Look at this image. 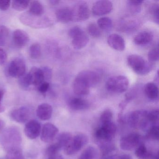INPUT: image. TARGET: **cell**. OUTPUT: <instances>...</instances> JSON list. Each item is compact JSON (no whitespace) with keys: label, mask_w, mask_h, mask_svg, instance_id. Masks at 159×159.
<instances>
[{"label":"cell","mask_w":159,"mask_h":159,"mask_svg":"<svg viewBox=\"0 0 159 159\" xmlns=\"http://www.w3.org/2000/svg\"><path fill=\"white\" fill-rule=\"evenodd\" d=\"M153 36L148 31H142L135 37L134 42L137 45H144L148 44L152 40Z\"/></svg>","instance_id":"24"},{"label":"cell","mask_w":159,"mask_h":159,"mask_svg":"<svg viewBox=\"0 0 159 159\" xmlns=\"http://www.w3.org/2000/svg\"><path fill=\"white\" fill-rule=\"evenodd\" d=\"M52 112V106L47 103L41 104L36 110L37 116L42 120H47L51 119Z\"/></svg>","instance_id":"21"},{"label":"cell","mask_w":159,"mask_h":159,"mask_svg":"<svg viewBox=\"0 0 159 159\" xmlns=\"http://www.w3.org/2000/svg\"><path fill=\"white\" fill-rule=\"evenodd\" d=\"M69 37L72 39L73 47L77 50H80L86 46L89 39L87 34L78 26L71 28L68 32Z\"/></svg>","instance_id":"6"},{"label":"cell","mask_w":159,"mask_h":159,"mask_svg":"<svg viewBox=\"0 0 159 159\" xmlns=\"http://www.w3.org/2000/svg\"><path fill=\"white\" fill-rule=\"evenodd\" d=\"M50 2H51V4H52V5H56L58 4L60 2H59V1H54V0H53V1H51Z\"/></svg>","instance_id":"52"},{"label":"cell","mask_w":159,"mask_h":159,"mask_svg":"<svg viewBox=\"0 0 159 159\" xmlns=\"http://www.w3.org/2000/svg\"><path fill=\"white\" fill-rule=\"evenodd\" d=\"M112 118L113 113L112 111L110 109L106 110L102 112L100 116V121L101 124L112 121Z\"/></svg>","instance_id":"38"},{"label":"cell","mask_w":159,"mask_h":159,"mask_svg":"<svg viewBox=\"0 0 159 159\" xmlns=\"http://www.w3.org/2000/svg\"><path fill=\"white\" fill-rule=\"evenodd\" d=\"M127 62L128 66L132 70L139 75H147L153 68L152 63L147 62L142 57L138 55L129 56Z\"/></svg>","instance_id":"3"},{"label":"cell","mask_w":159,"mask_h":159,"mask_svg":"<svg viewBox=\"0 0 159 159\" xmlns=\"http://www.w3.org/2000/svg\"><path fill=\"white\" fill-rule=\"evenodd\" d=\"M106 159H117V156H109Z\"/></svg>","instance_id":"53"},{"label":"cell","mask_w":159,"mask_h":159,"mask_svg":"<svg viewBox=\"0 0 159 159\" xmlns=\"http://www.w3.org/2000/svg\"><path fill=\"white\" fill-rule=\"evenodd\" d=\"M29 1H20V0H14L12 2V8L16 11H25L29 6Z\"/></svg>","instance_id":"33"},{"label":"cell","mask_w":159,"mask_h":159,"mask_svg":"<svg viewBox=\"0 0 159 159\" xmlns=\"http://www.w3.org/2000/svg\"><path fill=\"white\" fill-rule=\"evenodd\" d=\"M117 159H132V157L128 154H122L120 156H117Z\"/></svg>","instance_id":"50"},{"label":"cell","mask_w":159,"mask_h":159,"mask_svg":"<svg viewBox=\"0 0 159 159\" xmlns=\"http://www.w3.org/2000/svg\"><path fill=\"white\" fill-rule=\"evenodd\" d=\"M57 19L62 23H67L72 21L71 9L63 7L58 9L56 12Z\"/></svg>","instance_id":"23"},{"label":"cell","mask_w":159,"mask_h":159,"mask_svg":"<svg viewBox=\"0 0 159 159\" xmlns=\"http://www.w3.org/2000/svg\"><path fill=\"white\" fill-rule=\"evenodd\" d=\"M31 85L38 88L44 80V76L41 69L33 67L29 72Z\"/></svg>","instance_id":"19"},{"label":"cell","mask_w":159,"mask_h":159,"mask_svg":"<svg viewBox=\"0 0 159 159\" xmlns=\"http://www.w3.org/2000/svg\"><path fill=\"white\" fill-rule=\"evenodd\" d=\"M77 77L83 80L90 88L96 86L99 83L100 80V76L98 73L92 70L81 71Z\"/></svg>","instance_id":"14"},{"label":"cell","mask_w":159,"mask_h":159,"mask_svg":"<svg viewBox=\"0 0 159 159\" xmlns=\"http://www.w3.org/2000/svg\"><path fill=\"white\" fill-rule=\"evenodd\" d=\"M11 1L9 0H0V10L6 11L11 6Z\"/></svg>","instance_id":"46"},{"label":"cell","mask_w":159,"mask_h":159,"mask_svg":"<svg viewBox=\"0 0 159 159\" xmlns=\"http://www.w3.org/2000/svg\"><path fill=\"white\" fill-rule=\"evenodd\" d=\"M29 10L28 12L33 15H43L44 13V7L39 1H31L29 4Z\"/></svg>","instance_id":"26"},{"label":"cell","mask_w":159,"mask_h":159,"mask_svg":"<svg viewBox=\"0 0 159 159\" xmlns=\"http://www.w3.org/2000/svg\"><path fill=\"white\" fill-rule=\"evenodd\" d=\"M61 148L60 146L57 143L52 144L48 147L46 150V156L53 155V154L59 153V152L61 150Z\"/></svg>","instance_id":"42"},{"label":"cell","mask_w":159,"mask_h":159,"mask_svg":"<svg viewBox=\"0 0 159 159\" xmlns=\"http://www.w3.org/2000/svg\"><path fill=\"white\" fill-rule=\"evenodd\" d=\"M128 7L131 11L134 13L139 12L141 10V5L143 1H128Z\"/></svg>","instance_id":"40"},{"label":"cell","mask_w":159,"mask_h":159,"mask_svg":"<svg viewBox=\"0 0 159 159\" xmlns=\"http://www.w3.org/2000/svg\"><path fill=\"white\" fill-rule=\"evenodd\" d=\"M9 34L8 29L5 26L0 25V46H3L5 44Z\"/></svg>","instance_id":"39"},{"label":"cell","mask_w":159,"mask_h":159,"mask_svg":"<svg viewBox=\"0 0 159 159\" xmlns=\"http://www.w3.org/2000/svg\"><path fill=\"white\" fill-rule=\"evenodd\" d=\"M98 26L100 29L108 30L111 29L113 26L112 20L107 17H101L97 21Z\"/></svg>","instance_id":"30"},{"label":"cell","mask_w":159,"mask_h":159,"mask_svg":"<svg viewBox=\"0 0 159 159\" xmlns=\"http://www.w3.org/2000/svg\"><path fill=\"white\" fill-rule=\"evenodd\" d=\"M148 111L136 110L132 111L127 117V122L132 128L144 129L149 124L147 119Z\"/></svg>","instance_id":"7"},{"label":"cell","mask_w":159,"mask_h":159,"mask_svg":"<svg viewBox=\"0 0 159 159\" xmlns=\"http://www.w3.org/2000/svg\"><path fill=\"white\" fill-rule=\"evenodd\" d=\"M6 159H25L21 148L16 149L7 152Z\"/></svg>","instance_id":"34"},{"label":"cell","mask_w":159,"mask_h":159,"mask_svg":"<svg viewBox=\"0 0 159 159\" xmlns=\"http://www.w3.org/2000/svg\"><path fill=\"white\" fill-rule=\"evenodd\" d=\"M151 15L155 21V23H159V6L157 4L152 5L150 9Z\"/></svg>","instance_id":"43"},{"label":"cell","mask_w":159,"mask_h":159,"mask_svg":"<svg viewBox=\"0 0 159 159\" xmlns=\"http://www.w3.org/2000/svg\"><path fill=\"white\" fill-rule=\"evenodd\" d=\"M13 40L17 47L22 48L28 43L30 37L25 31L22 30H16L13 34Z\"/></svg>","instance_id":"18"},{"label":"cell","mask_w":159,"mask_h":159,"mask_svg":"<svg viewBox=\"0 0 159 159\" xmlns=\"http://www.w3.org/2000/svg\"><path fill=\"white\" fill-rule=\"evenodd\" d=\"M97 154V152L95 148L89 146L82 152L79 159H96Z\"/></svg>","instance_id":"29"},{"label":"cell","mask_w":159,"mask_h":159,"mask_svg":"<svg viewBox=\"0 0 159 159\" xmlns=\"http://www.w3.org/2000/svg\"><path fill=\"white\" fill-rule=\"evenodd\" d=\"M22 137L18 127L10 126L3 130L0 135V143L6 152L21 148Z\"/></svg>","instance_id":"1"},{"label":"cell","mask_w":159,"mask_h":159,"mask_svg":"<svg viewBox=\"0 0 159 159\" xmlns=\"http://www.w3.org/2000/svg\"><path fill=\"white\" fill-rule=\"evenodd\" d=\"M113 9V5L109 1H98L93 5L92 11L94 15L97 16L105 15L110 13Z\"/></svg>","instance_id":"15"},{"label":"cell","mask_w":159,"mask_h":159,"mask_svg":"<svg viewBox=\"0 0 159 159\" xmlns=\"http://www.w3.org/2000/svg\"><path fill=\"white\" fill-rule=\"evenodd\" d=\"M58 133V128L54 125L46 123L41 129V139L45 143H50L55 139Z\"/></svg>","instance_id":"12"},{"label":"cell","mask_w":159,"mask_h":159,"mask_svg":"<svg viewBox=\"0 0 159 159\" xmlns=\"http://www.w3.org/2000/svg\"><path fill=\"white\" fill-rule=\"evenodd\" d=\"M29 55L30 57L33 59H37L41 55V48L38 43L32 44L30 47Z\"/></svg>","instance_id":"32"},{"label":"cell","mask_w":159,"mask_h":159,"mask_svg":"<svg viewBox=\"0 0 159 159\" xmlns=\"http://www.w3.org/2000/svg\"><path fill=\"white\" fill-rule=\"evenodd\" d=\"M26 70L25 62L21 57H16L12 60L7 68V72L9 76L18 79L25 74Z\"/></svg>","instance_id":"9"},{"label":"cell","mask_w":159,"mask_h":159,"mask_svg":"<svg viewBox=\"0 0 159 159\" xmlns=\"http://www.w3.org/2000/svg\"><path fill=\"white\" fill-rule=\"evenodd\" d=\"M46 156L47 157L46 159H64L63 156L59 153Z\"/></svg>","instance_id":"49"},{"label":"cell","mask_w":159,"mask_h":159,"mask_svg":"<svg viewBox=\"0 0 159 159\" xmlns=\"http://www.w3.org/2000/svg\"><path fill=\"white\" fill-rule=\"evenodd\" d=\"M19 20L25 25L36 29L46 28L53 24L52 20L48 16L33 15L28 12L22 14Z\"/></svg>","instance_id":"2"},{"label":"cell","mask_w":159,"mask_h":159,"mask_svg":"<svg viewBox=\"0 0 159 159\" xmlns=\"http://www.w3.org/2000/svg\"><path fill=\"white\" fill-rule=\"evenodd\" d=\"M159 49L158 47L152 48L148 54L149 62L153 63L159 60Z\"/></svg>","instance_id":"41"},{"label":"cell","mask_w":159,"mask_h":159,"mask_svg":"<svg viewBox=\"0 0 159 159\" xmlns=\"http://www.w3.org/2000/svg\"><path fill=\"white\" fill-rule=\"evenodd\" d=\"M140 136L138 133H132L121 138L120 145L124 150L130 151L138 146L140 143Z\"/></svg>","instance_id":"11"},{"label":"cell","mask_w":159,"mask_h":159,"mask_svg":"<svg viewBox=\"0 0 159 159\" xmlns=\"http://www.w3.org/2000/svg\"><path fill=\"white\" fill-rule=\"evenodd\" d=\"M71 10L72 21L74 22H83L90 17V9L85 2L77 3Z\"/></svg>","instance_id":"10"},{"label":"cell","mask_w":159,"mask_h":159,"mask_svg":"<svg viewBox=\"0 0 159 159\" xmlns=\"http://www.w3.org/2000/svg\"><path fill=\"white\" fill-rule=\"evenodd\" d=\"M0 159H3V158H0Z\"/></svg>","instance_id":"55"},{"label":"cell","mask_w":159,"mask_h":159,"mask_svg":"<svg viewBox=\"0 0 159 159\" xmlns=\"http://www.w3.org/2000/svg\"><path fill=\"white\" fill-rule=\"evenodd\" d=\"M41 69L43 72L44 80L47 82L50 83L52 76V69L49 67L47 66L43 67Z\"/></svg>","instance_id":"44"},{"label":"cell","mask_w":159,"mask_h":159,"mask_svg":"<svg viewBox=\"0 0 159 159\" xmlns=\"http://www.w3.org/2000/svg\"><path fill=\"white\" fill-rule=\"evenodd\" d=\"M152 159H158V154H157V155H155V156H154V157L152 158Z\"/></svg>","instance_id":"54"},{"label":"cell","mask_w":159,"mask_h":159,"mask_svg":"<svg viewBox=\"0 0 159 159\" xmlns=\"http://www.w3.org/2000/svg\"><path fill=\"white\" fill-rule=\"evenodd\" d=\"M41 126L40 124L36 120H31L26 124L25 133L28 138L31 139L37 138L40 134Z\"/></svg>","instance_id":"16"},{"label":"cell","mask_w":159,"mask_h":159,"mask_svg":"<svg viewBox=\"0 0 159 159\" xmlns=\"http://www.w3.org/2000/svg\"><path fill=\"white\" fill-rule=\"evenodd\" d=\"M88 141L86 135L79 134L72 138L69 144L64 149L65 153L68 155H73L80 150Z\"/></svg>","instance_id":"8"},{"label":"cell","mask_w":159,"mask_h":159,"mask_svg":"<svg viewBox=\"0 0 159 159\" xmlns=\"http://www.w3.org/2000/svg\"><path fill=\"white\" fill-rule=\"evenodd\" d=\"M4 91L1 89H0V113L3 112L5 111V107L2 105V101L3 99V96H4Z\"/></svg>","instance_id":"48"},{"label":"cell","mask_w":159,"mask_h":159,"mask_svg":"<svg viewBox=\"0 0 159 159\" xmlns=\"http://www.w3.org/2000/svg\"><path fill=\"white\" fill-rule=\"evenodd\" d=\"M5 125H6V124H5V122L3 120L0 119V133H2L3 131L5 128Z\"/></svg>","instance_id":"51"},{"label":"cell","mask_w":159,"mask_h":159,"mask_svg":"<svg viewBox=\"0 0 159 159\" xmlns=\"http://www.w3.org/2000/svg\"><path fill=\"white\" fill-rule=\"evenodd\" d=\"M146 137L151 140H159V128L157 125H152L150 127L146 134Z\"/></svg>","instance_id":"31"},{"label":"cell","mask_w":159,"mask_h":159,"mask_svg":"<svg viewBox=\"0 0 159 159\" xmlns=\"http://www.w3.org/2000/svg\"><path fill=\"white\" fill-rule=\"evenodd\" d=\"M107 43L112 49L119 52H122L125 49V42L123 38L117 34L110 35L107 39Z\"/></svg>","instance_id":"17"},{"label":"cell","mask_w":159,"mask_h":159,"mask_svg":"<svg viewBox=\"0 0 159 159\" xmlns=\"http://www.w3.org/2000/svg\"><path fill=\"white\" fill-rule=\"evenodd\" d=\"M117 132V126L113 122L101 124L96 129L94 137L98 143L111 142Z\"/></svg>","instance_id":"4"},{"label":"cell","mask_w":159,"mask_h":159,"mask_svg":"<svg viewBox=\"0 0 159 159\" xmlns=\"http://www.w3.org/2000/svg\"><path fill=\"white\" fill-rule=\"evenodd\" d=\"M68 105L70 109L75 111L84 110L90 107L88 101L80 98H70L68 102Z\"/></svg>","instance_id":"22"},{"label":"cell","mask_w":159,"mask_h":159,"mask_svg":"<svg viewBox=\"0 0 159 159\" xmlns=\"http://www.w3.org/2000/svg\"><path fill=\"white\" fill-rule=\"evenodd\" d=\"M145 94L148 98L151 100L157 99L159 95L158 86L153 83H148L144 87Z\"/></svg>","instance_id":"25"},{"label":"cell","mask_w":159,"mask_h":159,"mask_svg":"<svg viewBox=\"0 0 159 159\" xmlns=\"http://www.w3.org/2000/svg\"><path fill=\"white\" fill-rule=\"evenodd\" d=\"M72 138L71 134L67 132H64L59 135L57 137V143L60 146L61 149H64L69 144Z\"/></svg>","instance_id":"28"},{"label":"cell","mask_w":159,"mask_h":159,"mask_svg":"<svg viewBox=\"0 0 159 159\" xmlns=\"http://www.w3.org/2000/svg\"><path fill=\"white\" fill-rule=\"evenodd\" d=\"M19 85L23 89H28L30 86H31V81H30V77L29 73H25L22 77L19 78L18 80Z\"/></svg>","instance_id":"37"},{"label":"cell","mask_w":159,"mask_h":159,"mask_svg":"<svg viewBox=\"0 0 159 159\" xmlns=\"http://www.w3.org/2000/svg\"><path fill=\"white\" fill-rule=\"evenodd\" d=\"M7 60V54L3 49L0 48V65H2L6 63Z\"/></svg>","instance_id":"47"},{"label":"cell","mask_w":159,"mask_h":159,"mask_svg":"<svg viewBox=\"0 0 159 159\" xmlns=\"http://www.w3.org/2000/svg\"><path fill=\"white\" fill-rule=\"evenodd\" d=\"M129 84V80L127 77L120 75L110 78L106 83V87L109 92L120 93L125 92Z\"/></svg>","instance_id":"5"},{"label":"cell","mask_w":159,"mask_h":159,"mask_svg":"<svg viewBox=\"0 0 159 159\" xmlns=\"http://www.w3.org/2000/svg\"><path fill=\"white\" fill-rule=\"evenodd\" d=\"M50 83L44 81L37 88L38 91L42 94H45L50 88Z\"/></svg>","instance_id":"45"},{"label":"cell","mask_w":159,"mask_h":159,"mask_svg":"<svg viewBox=\"0 0 159 159\" xmlns=\"http://www.w3.org/2000/svg\"><path fill=\"white\" fill-rule=\"evenodd\" d=\"M90 88L83 80L76 77L73 84V90L75 94L81 96L87 95L90 92Z\"/></svg>","instance_id":"20"},{"label":"cell","mask_w":159,"mask_h":159,"mask_svg":"<svg viewBox=\"0 0 159 159\" xmlns=\"http://www.w3.org/2000/svg\"><path fill=\"white\" fill-rule=\"evenodd\" d=\"M88 34L94 38H98L101 37L102 32L97 25L94 23L90 24L87 27Z\"/></svg>","instance_id":"35"},{"label":"cell","mask_w":159,"mask_h":159,"mask_svg":"<svg viewBox=\"0 0 159 159\" xmlns=\"http://www.w3.org/2000/svg\"><path fill=\"white\" fill-rule=\"evenodd\" d=\"M147 119L148 124L151 123L152 125H156L159 121V110L158 109L152 110L148 111Z\"/></svg>","instance_id":"36"},{"label":"cell","mask_w":159,"mask_h":159,"mask_svg":"<svg viewBox=\"0 0 159 159\" xmlns=\"http://www.w3.org/2000/svg\"><path fill=\"white\" fill-rule=\"evenodd\" d=\"M31 115V111L29 108L22 107L13 110L10 113V117L15 121L23 123L28 121Z\"/></svg>","instance_id":"13"},{"label":"cell","mask_w":159,"mask_h":159,"mask_svg":"<svg viewBox=\"0 0 159 159\" xmlns=\"http://www.w3.org/2000/svg\"><path fill=\"white\" fill-rule=\"evenodd\" d=\"M135 154L139 159H150L152 157V153L147 148L143 143L138 145L136 149Z\"/></svg>","instance_id":"27"}]
</instances>
